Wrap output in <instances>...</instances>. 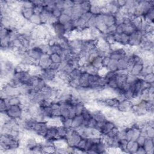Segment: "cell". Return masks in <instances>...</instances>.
Masks as SVG:
<instances>
[{"label":"cell","instance_id":"cell-1","mask_svg":"<svg viewBox=\"0 0 154 154\" xmlns=\"http://www.w3.org/2000/svg\"><path fill=\"white\" fill-rule=\"evenodd\" d=\"M24 113V110L21 105H12L9 107L6 112V114L8 116L14 120H18L22 117Z\"/></svg>","mask_w":154,"mask_h":154},{"label":"cell","instance_id":"cell-2","mask_svg":"<svg viewBox=\"0 0 154 154\" xmlns=\"http://www.w3.org/2000/svg\"><path fill=\"white\" fill-rule=\"evenodd\" d=\"M52 63L53 62L50 58V55L48 54H43L39 61L38 66L42 69H45L50 68Z\"/></svg>","mask_w":154,"mask_h":154},{"label":"cell","instance_id":"cell-3","mask_svg":"<svg viewBox=\"0 0 154 154\" xmlns=\"http://www.w3.org/2000/svg\"><path fill=\"white\" fill-rule=\"evenodd\" d=\"M132 105L130 100L125 99L119 101L117 110L120 113H127L131 112Z\"/></svg>","mask_w":154,"mask_h":154},{"label":"cell","instance_id":"cell-4","mask_svg":"<svg viewBox=\"0 0 154 154\" xmlns=\"http://www.w3.org/2000/svg\"><path fill=\"white\" fill-rule=\"evenodd\" d=\"M52 26H53L54 34L55 36H57L58 37L65 36L66 32V30L64 27V25L61 24L58 22L55 23V24L53 25Z\"/></svg>","mask_w":154,"mask_h":154},{"label":"cell","instance_id":"cell-5","mask_svg":"<svg viewBox=\"0 0 154 154\" xmlns=\"http://www.w3.org/2000/svg\"><path fill=\"white\" fill-rule=\"evenodd\" d=\"M116 127L115 124L113 120H107L105 124L101 129V135H107L108 133L110 132L114 127Z\"/></svg>","mask_w":154,"mask_h":154},{"label":"cell","instance_id":"cell-6","mask_svg":"<svg viewBox=\"0 0 154 154\" xmlns=\"http://www.w3.org/2000/svg\"><path fill=\"white\" fill-rule=\"evenodd\" d=\"M143 147L145 149L146 153H153L154 150V142L153 138L146 137Z\"/></svg>","mask_w":154,"mask_h":154},{"label":"cell","instance_id":"cell-7","mask_svg":"<svg viewBox=\"0 0 154 154\" xmlns=\"http://www.w3.org/2000/svg\"><path fill=\"white\" fill-rule=\"evenodd\" d=\"M102 18L103 22L107 27L115 24V18L114 14L110 13L102 14Z\"/></svg>","mask_w":154,"mask_h":154},{"label":"cell","instance_id":"cell-8","mask_svg":"<svg viewBox=\"0 0 154 154\" xmlns=\"http://www.w3.org/2000/svg\"><path fill=\"white\" fill-rule=\"evenodd\" d=\"M119 102V100L116 97L105 99V103L107 108H110V109L117 110Z\"/></svg>","mask_w":154,"mask_h":154},{"label":"cell","instance_id":"cell-9","mask_svg":"<svg viewBox=\"0 0 154 154\" xmlns=\"http://www.w3.org/2000/svg\"><path fill=\"white\" fill-rule=\"evenodd\" d=\"M90 75L86 72H83L78 80L80 86L84 88H89V78Z\"/></svg>","mask_w":154,"mask_h":154},{"label":"cell","instance_id":"cell-10","mask_svg":"<svg viewBox=\"0 0 154 154\" xmlns=\"http://www.w3.org/2000/svg\"><path fill=\"white\" fill-rule=\"evenodd\" d=\"M84 118L82 115H76L72 119V128L76 130V128L81 127L83 122H84Z\"/></svg>","mask_w":154,"mask_h":154},{"label":"cell","instance_id":"cell-11","mask_svg":"<svg viewBox=\"0 0 154 154\" xmlns=\"http://www.w3.org/2000/svg\"><path fill=\"white\" fill-rule=\"evenodd\" d=\"M144 68V66L143 65H141V64H134V65L132 66V68H131V70L130 72V74H131L134 76H138L142 71H143V69Z\"/></svg>","mask_w":154,"mask_h":154},{"label":"cell","instance_id":"cell-12","mask_svg":"<svg viewBox=\"0 0 154 154\" xmlns=\"http://www.w3.org/2000/svg\"><path fill=\"white\" fill-rule=\"evenodd\" d=\"M140 146L137 143L136 141H128L127 148L126 152L128 153H136L138 147Z\"/></svg>","mask_w":154,"mask_h":154},{"label":"cell","instance_id":"cell-13","mask_svg":"<svg viewBox=\"0 0 154 154\" xmlns=\"http://www.w3.org/2000/svg\"><path fill=\"white\" fill-rule=\"evenodd\" d=\"M34 14H35V12H34L33 8L25 9V8L22 7L21 14L25 19L29 21L30 19L32 17V16Z\"/></svg>","mask_w":154,"mask_h":154},{"label":"cell","instance_id":"cell-14","mask_svg":"<svg viewBox=\"0 0 154 154\" xmlns=\"http://www.w3.org/2000/svg\"><path fill=\"white\" fill-rule=\"evenodd\" d=\"M82 73H83V71H81V69L80 67L75 68H74L73 71L70 74L71 78H72V79L78 80L79 78H80V76H81Z\"/></svg>","mask_w":154,"mask_h":154},{"label":"cell","instance_id":"cell-15","mask_svg":"<svg viewBox=\"0 0 154 154\" xmlns=\"http://www.w3.org/2000/svg\"><path fill=\"white\" fill-rule=\"evenodd\" d=\"M109 71L114 72H116L118 71V67H117V61L114 60L110 59L109 63L108 64L107 66L106 67Z\"/></svg>","mask_w":154,"mask_h":154},{"label":"cell","instance_id":"cell-16","mask_svg":"<svg viewBox=\"0 0 154 154\" xmlns=\"http://www.w3.org/2000/svg\"><path fill=\"white\" fill-rule=\"evenodd\" d=\"M86 109L85 104L82 102H79L77 103L76 105H75V114L76 115H81L82 113Z\"/></svg>","mask_w":154,"mask_h":154},{"label":"cell","instance_id":"cell-17","mask_svg":"<svg viewBox=\"0 0 154 154\" xmlns=\"http://www.w3.org/2000/svg\"><path fill=\"white\" fill-rule=\"evenodd\" d=\"M50 58H51V60L53 63H57V64L61 63V62H62V61L63 60L62 56L58 54H56V53L51 54Z\"/></svg>","mask_w":154,"mask_h":154},{"label":"cell","instance_id":"cell-18","mask_svg":"<svg viewBox=\"0 0 154 154\" xmlns=\"http://www.w3.org/2000/svg\"><path fill=\"white\" fill-rule=\"evenodd\" d=\"M81 12L82 14L90 12V9L91 7V4L90 1H82V3L79 5Z\"/></svg>","mask_w":154,"mask_h":154},{"label":"cell","instance_id":"cell-19","mask_svg":"<svg viewBox=\"0 0 154 154\" xmlns=\"http://www.w3.org/2000/svg\"><path fill=\"white\" fill-rule=\"evenodd\" d=\"M102 58L103 57L101 56H97L94 58V60L90 63L92 65L94 66L95 68H98V69L102 68Z\"/></svg>","mask_w":154,"mask_h":154},{"label":"cell","instance_id":"cell-20","mask_svg":"<svg viewBox=\"0 0 154 154\" xmlns=\"http://www.w3.org/2000/svg\"><path fill=\"white\" fill-rule=\"evenodd\" d=\"M29 21L36 26L42 24V21H41L40 14H35V13L33 15L32 17L30 19Z\"/></svg>","mask_w":154,"mask_h":154},{"label":"cell","instance_id":"cell-21","mask_svg":"<svg viewBox=\"0 0 154 154\" xmlns=\"http://www.w3.org/2000/svg\"><path fill=\"white\" fill-rule=\"evenodd\" d=\"M90 12L94 16H98L101 14V7L97 5H91Z\"/></svg>","mask_w":154,"mask_h":154},{"label":"cell","instance_id":"cell-22","mask_svg":"<svg viewBox=\"0 0 154 154\" xmlns=\"http://www.w3.org/2000/svg\"><path fill=\"white\" fill-rule=\"evenodd\" d=\"M71 21H72L71 18L69 16H68V15L65 14L64 13L61 14L60 17L58 19V22H60V24H63V25H64L65 24H66V23H67V22H68Z\"/></svg>","mask_w":154,"mask_h":154},{"label":"cell","instance_id":"cell-23","mask_svg":"<svg viewBox=\"0 0 154 154\" xmlns=\"http://www.w3.org/2000/svg\"><path fill=\"white\" fill-rule=\"evenodd\" d=\"M143 80L149 84H153L154 82V75H153V73H149L146 75L143 78Z\"/></svg>","mask_w":154,"mask_h":154},{"label":"cell","instance_id":"cell-24","mask_svg":"<svg viewBox=\"0 0 154 154\" xmlns=\"http://www.w3.org/2000/svg\"><path fill=\"white\" fill-rule=\"evenodd\" d=\"M9 105L5 99H1V104H0V109L1 112H6L9 109Z\"/></svg>","mask_w":154,"mask_h":154},{"label":"cell","instance_id":"cell-25","mask_svg":"<svg viewBox=\"0 0 154 154\" xmlns=\"http://www.w3.org/2000/svg\"><path fill=\"white\" fill-rule=\"evenodd\" d=\"M53 16H54V17L57 18V19H58L61 14H63V10H61L60 9L57 8L56 7L53 9Z\"/></svg>","mask_w":154,"mask_h":154},{"label":"cell","instance_id":"cell-26","mask_svg":"<svg viewBox=\"0 0 154 154\" xmlns=\"http://www.w3.org/2000/svg\"><path fill=\"white\" fill-rule=\"evenodd\" d=\"M125 32V24L123 23L116 25V29L115 33L122 34Z\"/></svg>","mask_w":154,"mask_h":154},{"label":"cell","instance_id":"cell-27","mask_svg":"<svg viewBox=\"0 0 154 154\" xmlns=\"http://www.w3.org/2000/svg\"><path fill=\"white\" fill-rule=\"evenodd\" d=\"M93 16H94V15L91 14V13L90 12H86V13L82 14L81 18L87 23L90 20V19Z\"/></svg>","mask_w":154,"mask_h":154},{"label":"cell","instance_id":"cell-28","mask_svg":"<svg viewBox=\"0 0 154 154\" xmlns=\"http://www.w3.org/2000/svg\"><path fill=\"white\" fill-rule=\"evenodd\" d=\"M146 134H147V137L153 138V135H154L153 127L147 126L146 127Z\"/></svg>","mask_w":154,"mask_h":154},{"label":"cell","instance_id":"cell-29","mask_svg":"<svg viewBox=\"0 0 154 154\" xmlns=\"http://www.w3.org/2000/svg\"><path fill=\"white\" fill-rule=\"evenodd\" d=\"M145 137L144 136H142V135H140L139 137H138V138L137 139L136 142L138 144V145H139L140 146H143V144H144V142L145 141V139H146Z\"/></svg>","mask_w":154,"mask_h":154},{"label":"cell","instance_id":"cell-30","mask_svg":"<svg viewBox=\"0 0 154 154\" xmlns=\"http://www.w3.org/2000/svg\"><path fill=\"white\" fill-rule=\"evenodd\" d=\"M74 6L73 4V1H64V8L65 9H69V8H72Z\"/></svg>","mask_w":154,"mask_h":154},{"label":"cell","instance_id":"cell-31","mask_svg":"<svg viewBox=\"0 0 154 154\" xmlns=\"http://www.w3.org/2000/svg\"><path fill=\"white\" fill-rule=\"evenodd\" d=\"M55 7L61 10H63L64 1H55Z\"/></svg>","mask_w":154,"mask_h":154},{"label":"cell","instance_id":"cell-32","mask_svg":"<svg viewBox=\"0 0 154 154\" xmlns=\"http://www.w3.org/2000/svg\"><path fill=\"white\" fill-rule=\"evenodd\" d=\"M137 153H146V152L143 146H139L136 152Z\"/></svg>","mask_w":154,"mask_h":154}]
</instances>
